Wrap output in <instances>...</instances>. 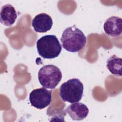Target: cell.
<instances>
[{"instance_id":"277c9868","label":"cell","mask_w":122,"mask_h":122,"mask_svg":"<svg viewBox=\"0 0 122 122\" xmlns=\"http://www.w3.org/2000/svg\"><path fill=\"white\" fill-rule=\"evenodd\" d=\"M62 78L60 69L52 64L42 67L38 72V80L44 88L53 89L59 84Z\"/></svg>"},{"instance_id":"8992f818","label":"cell","mask_w":122,"mask_h":122,"mask_svg":"<svg viewBox=\"0 0 122 122\" xmlns=\"http://www.w3.org/2000/svg\"><path fill=\"white\" fill-rule=\"evenodd\" d=\"M32 26L36 32L44 33L50 30L53 25L51 17L45 13L37 15L32 20Z\"/></svg>"},{"instance_id":"ba28073f","label":"cell","mask_w":122,"mask_h":122,"mask_svg":"<svg viewBox=\"0 0 122 122\" xmlns=\"http://www.w3.org/2000/svg\"><path fill=\"white\" fill-rule=\"evenodd\" d=\"M65 111L73 120L81 121L85 119L89 113L87 106L81 102H74L69 105Z\"/></svg>"},{"instance_id":"7a4b0ae2","label":"cell","mask_w":122,"mask_h":122,"mask_svg":"<svg viewBox=\"0 0 122 122\" xmlns=\"http://www.w3.org/2000/svg\"><path fill=\"white\" fill-rule=\"evenodd\" d=\"M37 51L44 59H51L57 57L61 51V46L54 35H47L40 38L36 43Z\"/></svg>"},{"instance_id":"5b68a950","label":"cell","mask_w":122,"mask_h":122,"mask_svg":"<svg viewBox=\"0 0 122 122\" xmlns=\"http://www.w3.org/2000/svg\"><path fill=\"white\" fill-rule=\"evenodd\" d=\"M52 91L45 88H41L32 90L30 93L29 101L33 107L43 109L49 105L51 101Z\"/></svg>"},{"instance_id":"6da1fadb","label":"cell","mask_w":122,"mask_h":122,"mask_svg":"<svg viewBox=\"0 0 122 122\" xmlns=\"http://www.w3.org/2000/svg\"><path fill=\"white\" fill-rule=\"evenodd\" d=\"M61 41L65 50L69 52H76L84 47L87 38L83 32L74 25L64 30Z\"/></svg>"},{"instance_id":"3957f363","label":"cell","mask_w":122,"mask_h":122,"mask_svg":"<svg viewBox=\"0 0 122 122\" xmlns=\"http://www.w3.org/2000/svg\"><path fill=\"white\" fill-rule=\"evenodd\" d=\"M83 85L77 78L69 80L63 83L59 89V95L63 102L74 103L79 102L82 98Z\"/></svg>"},{"instance_id":"9c48e42d","label":"cell","mask_w":122,"mask_h":122,"mask_svg":"<svg viewBox=\"0 0 122 122\" xmlns=\"http://www.w3.org/2000/svg\"><path fill=\"white\" fill-rule=\"evenodd\" d=\"M17 18L14 7L10 4H6L1 7L0 12V22L7 26L12 25Z\"/></svg>"},{"instance_id":"30bf717a","label":"cell","mask_w":122,"mask_h":122,"mask_svg":"<svg viewBox=\"0 0 122 122\" xmlns=\"http://www.w3.org/2000/svg\"><path fill=\"white\" fill-rule=\"evenodd\" d=\"M122 59L113 55L107 61V67L110 72L117 77L122 76Z\"/></svg>"},{"instance_id":"52a82bcc","label":"cell","mask_w":122,"mask_h":122,"mask_svg":"<svg viewBox=\"0 0 122 122\" xmlns=\"http://www.w3.org/2000/svg\"><path fill=\"white\" fill-rule=\"evenodd\" d=\"M105 33L112 37H118L122 34V20L117 16H112L107 19L103 25Z\"/></svg>"}]
</instances>
